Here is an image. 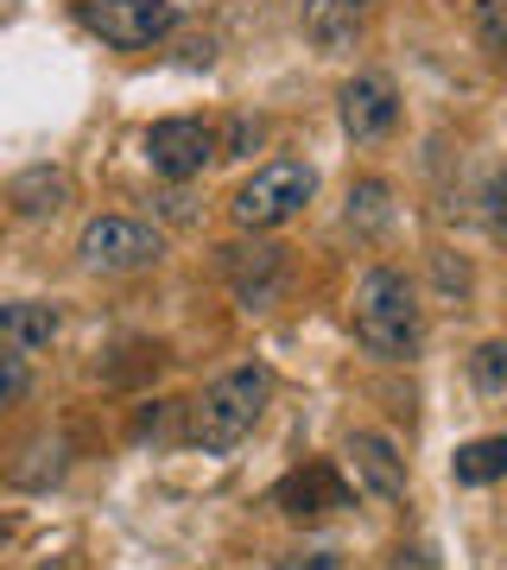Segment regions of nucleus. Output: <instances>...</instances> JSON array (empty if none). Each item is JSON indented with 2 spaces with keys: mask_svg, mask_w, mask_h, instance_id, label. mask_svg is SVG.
Segmentation results:
<instances>
[{
  "mask_svg": "<svg viewBox=\"0 0 507 570\" xmlns=\"http://www.w3.org/2000/svg\"><path fill=\"white\" fill-rule=\"evenodd\" d=\"M266 400H273V367L261 362H242V367H223L209 387L184 406V444H197L203 456H223L261 425Z\"/></svg>",
  "mask_w": 507,
  "mask_h": 570,
  "instance_id": "obj_1",
  "label": "nucleus"
},
{
  "mask_svg": "<svg viewBox=\"0 0 507 570\" xmlns=\"http://www.w3.org/2000/svg\"><path fill=\"white\" fill-rule=\"evenodd\" d=\"M337 121L355 146H381L393 127H400V89L387 70H355V77L337 89Z\"/></svg>",
  "mask_w": 507,
  "mask_h": 570,
  "instance_id": "obj_8",
  "label": "nucleus"
},
{
  "mask_svg": "<svg viewBox=\"0 0 507 570\" xmlns=\"http://www.w3.org/2000/svg\"><path fill=\"white\" fill-rule=\"evenodd\" d=\"M64 311L45 305V298H0V348L13 355H39V348L58 343Z\"/></svg>",
  "mask_w": 507,
  "mask_h": 570,
  "instance_id": "obj_12",
  "label": "nucleus"
},
{
  "mask_svg": "<svg viewBox=\"0 0 507 570\" xmlns=\"http://www.w3.org/2000/svg\"><path fill=\"white\" fill-rule=\"evenodd\" d=\"M362 32V7H349V0H304V39L318 45L324 58L349 51Z\"/></svg>",
  "mask_w": 507,
  "mask_h": 570,
  "instance_id": "obj_13",
  "label": "nucleus"
},
{
  "mask_svg": "<svg viewBox=\"0 0 507 570\" xmlns=\"http://www.w3.org/2000/svg\"><path fill=\"white\" fill-rule=\"evenodd\" d=\"M349 324L374 362H412L419 336H426V311L400 266H368L355 285V305H349Z\"/></svg>",
  "mask_w": 507,
  "mask_h": 570,
  "instance_id": "obj_2",
  "label": "nucleus"
},
{
  "mask_svg": "<svg viewBox=\"0 0 507 570\" xmlns=\"http://www.w3.org/2000/svg\"><path fill=\"white\" fill-rule=\"evenodd\" d=\"M273 570H343V551L337 546H299V551H280Z\"/></svg>",
  "mask_w": 507,
  "mask_h": 570,
  "instance_id": "obj_21",
  "label": "nucleus"
},
{
  "mask_svg": "<svg viewBox=\"0 0 507 570\" xmlns=\"http://www.w3.org/2000/svg\"><path fill=\"white\" fill-rule=\"evenodd\" d=\"M140 159L153 165V178L165 184H191L203 178V165L216 159V127L203 115H165L140 134Z\"/></svg>",
  "mask_w": 507,
  "mask_h": 570,
  "instance_id": "obj_6",
  "label": "nucleus"
},
{
  "mask_svg": "<svg viewBox=\"0 0 507 570\" xmlns=\"http://www.w3.org/2000/svg\"><path fill=\"white\" fill-rule=\"evenodd\" d=\"M387 216H393V190H387L381 178H362L355 190H349V223L362 228V235L387 228Z\"/></svg>",
  "mask_w": 507,
  "mask_h": 570,
  "instance_id": "obj_16",
  "label": "nucleus"
},
{
  "mask_svg": "<svg viewBox=\"0 0 507 570\" xmlns=\"http://www.w3.org/2000/svg\"><path fill=\"white\" fill-rule=\"evenodd\" d=\"M0 204L13 209L20 223H51V216H64L77 204V184H70L64 165H26V171H13L0 184Z\"/></svg>",
  "mask_w": 507,
  "mask_h": 570,
  "instance_id": "obj_11",
  "label": "nucleus"
},
{
  "mask_svg": "<svg viewBox=\"0 0 507 570\" xmlns=\"http://www.w3.org/2000/svg\"><path fill=\"white\" fill-rule=\"evenodd\" d=\"M0 539H7V527H0Z\"/></svg>",
  "mask_w": 507,
  "mask_h": 570,
  "instance_id": "obj_25",
  "label": "nucleus"
},
{
  "mask_svg": "<svg viewBox=\"0 0 507 570\" xmlns=\"http://www.w3.org/2000/svg\"><path fill=\"white\" fill-rule=\"evenodd\" d=\"M343 463L355 475V489L387 501V508H400L406 501V456L387 444L381 431H349L343 438Z\"/></svg>",
  "mask_w": 507,
  "mask_h": 570,
  "instance_id": "obj_10",
  "label": "nucleus"
},
{
  "mask_svg": "<svg viewBox=\"0 0 507 570\" xmlns=\"http://www.w3.org/2000/svg\"><path fill=\"white\" fill-rule=\"evenodd\" d=\"M261 146V121H247V115H235L228 127H216V159H247Z\"/></svg>",
  "mask_w": 507,
  "mask_h": 570,
  "instance_id": "obj_20",
  "label": "nucleus"
},
{
  "mask_svg": "<svg viewBox=\"0 0 507 570\" xmlns=\"http://www.w3.org/2000/svg\"><path fill=\"white\" fill-rule=\"evenodd\" d=\"M77 20L115 51H146V45L172 39L178 7L172 0H77Z\"/></svg>",
  "mask_w": 507,
  "mask_h": 570,
  "instance_id": "obj_7",
  "label": "nucleus"
},
{
  "mask_svg": "<svg viewBox=\"0 0 507 570\" xmlns=\"http://www.w3.org/2000/svg\"><path fill=\"white\" fill-rule=\"evenodd\" d=\"M77 261L101 279H127V273H146L165 261V235L140 216H89L77 235Z\"/></svg>",
  "mask_w": 507,
  "mask_h": 570,
  "instance_id": "obj_4",
  "label": "nucleus"
},
{
  "mask_svg": "<svg viewBox=\"0 0 507 570\" xmlns=\"http://www.w3.org/2000/svg\"><path fill=\"white\" fill-rule=\"evenodd\" d=\"M178 419H184V406H178V400H146V406L134 412V444H165ZM178 431H184V425H178Z\"/></svg>",
  "mask_w": 507,
  "mask_h": 570,
  "instance_id": "obj_18",
  "label": "nucleus"
},
{
  "mask_svg": "<svg viewBox=\"0 0 507 570\" xmlns=\"http://www.w3.org/2000/svg\"><path fill=\"white\" fill-rule=\"evenodd\" d=\"M482 216H488V228L507 242V171H495V178L482 184Z\"/></svg>",
  "mask_w": 507,
  "mask_h": 570,
  "instance_id": "obj_22",
  "label": "nucleus"
},
{
  "mask_svg": "<svg viewBox=\"0 0 507 570\" xmlns=\"http://www.w3.org/2000/svg\"><path fill=\"white\" fill-rule=\"evenodd\" d=\"M450 475L464 482V489H488V482H501L507 475V438H476V444L457 450V463Z\"/></svg>",
  "mask_w": 507,
  "mask_h": 570,
  "instance_id": "obj_14",
  "label": "nucleus"
},
{
  "mask_svg": "<svg viewBox=\"0 0 507 570\" xmlns=\"http://www.w3.org/2000/svg\"><path fill=\"white\" fill-rule=\"evenodd\" d=\"M469 20H476V39H482L488 58L507 63V0H476Z\"/></svg>",
  "mask_w": 507,
  "mask_h": 570,
  "instance_id": "obj_17",
  "label": "nucleus"
},
{
  "mask_svg": "<svg viewBox=\"0 0 507 570\" xmlns=\"http://www.w3.org/2000/svg\"><path fill=\"white\" fill-rule=\"evenodd\" d=\"M381 570H445V564H438V551L431 546H393Z\"/></svg>",
  "mask_w": 507,
  "mask_h": 570,
  "instance_id": "obj_23",
  "label": "nucleus"
},
{
  "mask_svg": "<svg viewBox=\"0 0 507 570\" xmlns=\"http://www.w3.org/2000/svg\"><path fill=\"white\" fill-rule=\"evenodd\" d=\"M469 387L482 393V400H507V336L476 343V355H469Z\"/></svg>",
  "mask_w": 507,
  "mask_h": 570,
  "instance_id": "obj_15",
  "label": "nucleus"
},
{
  "mask_svg": "<svg viewBox=\"0 0 507 570\" xmlns=\"http://www.w3.org/2000/svg\"><path fill=\"white\" fill-rule=\"evenodd\" d=\"M318 197V171L304 159H266L261 171H247L228 197V216L242 235H266V228H285L292 216H304V204Z\"/></svg>",
  "mask_w": 507,
  "mask_h": 570,
  "instance_id": "obj_3",
  "label": "nucleus"
},
{
  "mask_svg": "<svg viewBox=\"0 0 507 570\" xmlns=\"http://www.w3.org/2000/svg\"><path fill=\"white\" fill-rule=\"evenodd\" d=\"M349 7H374V0H349Z\"/></svg>",
  "mask_w": 507,
  "mask_h": 570,
  "instance_id": "obj_24",
  "label": "nucleus"
},
{
  "mask_svg": "<svg viewBox=\"0 0 507 570\" xmlns=\"http://www.w3.org/2000/svg\"><path fill=\"white\" fill-rule=\"evenodd\" d=\"M26 393H32V367H26V355L0 348V412H13Z\"/></svg>",
  "mask_w": 507,
  "mask_h": 570,
  "instance_id": "obj_19",
  "label": "nucleus"
},
{
  "mask_svg": "<svg viewBox=\"0 0 507 570\" xmlns=\"http://www.w3.org/2000/svg\"><path fill=\"white\" fill-rule=\"evenodd\" d=\"M216 273L228 279V292H235L242 311H273L285 298V285H292V254L280 242L254 235V242L216 247Z\"/></svg>",
  "mask_w": 507,
  "mask_h": 570,
  "instance_id": "obj_5",
  "label": "nucleus"
},
{
  "mask_svg": "<svg viewBox=\"0 0 507 570\" xmlns=\"http://www.w3.org/2000/svg\"><path fill=\"white\" fill-rule=\"evenodd\" d=\"M273 508H280L292 527H311V520H324V513H343L349 508V482L330 463H304V469H292V475H280Z\"/></svg>",
  "mask_w": 507,
  "mask_h": 570,
  "instance_id": "obj_9",
  "label": "nucleus"
}]
</instances>
